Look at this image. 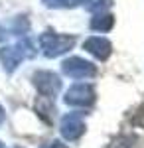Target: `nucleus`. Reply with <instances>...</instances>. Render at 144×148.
Segmentation results:
<instances>
[{
    "label": "nucleus",
    "instance_id": "nucleus-1",
    "mask_svg": "<svg viewBox=\"0 0 144 148\" xmlns=\"http://www.w3.org/2000/svg\"><path fill=\"white\" fill-rule=\"evenodd\" d=\"M75 38L67 34H56V32H45L40 36V46L44 49L45 57H59L65 51H69L75 46Z\"/></svg>",
    "mask_w": 144,
    "mask_h": 148
},
{
    "label": "nucleus",
    "instance_id": "nucleus-2",
    "mask_svg": "<svg viewBox=\"0 0 144 148\" xmlns=\"http://www.w3.org/2000/svg\"><path fill=\"white\" fill-rule=\"evenodd\" d=\"M34 56V44H30L28 40L20 42L18 46H6L0 47V63L4 65V69L10 73L22 63L24 57H32Z\"/></svg>",
    "mask_w": 144,
    "mask_h": 148
},
{
    "label": "nucleus",
    "instance_id": "nucleus-3",
    "mask_svg": "<svg viewBox=\"0 0 144 148\" xmlns=\"http://www.w3.org/2000/svg\"><path fill=\"white\" fill-rule=\"evenodd\" d=\"M63 101L69 107H91L95 103V89L91 83H75L63 95Z\"/></svg>",
    "mask_w": 144,
    "mask_h": 148
},
{
    "label": "nucleus",
    "instance_id": "nucleus-4",
    "mask_svg": "<svg viewBox=\"0 0 144 148\" xmlns=\"http://www.w3.org/2000/svg\"><path fill=\"white\" fill-rule=\"evenodd\" d=\"M61 71L65 77H71V79H91L97 75V67L91 63V61H85L81 57H69L61 63Z\"/></svg>",
    "mask_w": 144,
    "mask_h": 148
},
{
    "label": "nucleus",
    "instance_id": "nucleus-5",
    "mask_svg": "<svg viewBox=\"0 0 144 148\" xmlns=\"http://www.w3.org/2000/svg\"><path fill=\"white\" fill-rule=\"evenodd\" d=\"M32 81H34V87L42 93V97H49L51 99L61 89L59 77H57L56 73H51V71H36Z\"/></svg>",
    "mask_w": 144,
    "mask_h": 148
},
{
    "label": "nucleus",
    "instance_id": "nucleus-6",
    "mask_svg": "<svg viewBox=\"0 0 144 148\" xmlns=\"http://www.w3.org/2000/svg\"><path fill=\"white\" fill-rule=\"evenodd\" d=\"M61 136L69 140V142H73V140H77L83 132H85V119H83V114L79 113H67L63 114V119H61Z\"/></svg>",
    "mask_w": 144,
    "mask_h": 148
},
{
    "label": "nucleus",
    "instance_id": "nucleus-7",
    "mask_svg": "<svg viewBox=\"0 0 144 148\" xmlns=\"http://www.w3.org/2000/svg\"><path fill=\"white\" fill-rule=\"evenodd\" d=\"M83 49H87L89 53H93L97 59H107V57L111 56V51H112V46H111V42H109L107 38H101V36H91V38H87V40H85Z\"/></svg>",
    "mask_w": 144,
    "mask_h": 148
},
{
    "label": "nucleus",
    "instance_id": "nucleus-8",
    "mask_svg": "<svg viewBox=\"0 0 144 148\" xmlns=\"http://www.w3.org/2000/svg\"><path fill=\"white\" fill-rule=\"evenodd\" d=\"M34 109H36V113L40 114L47 125H51L53 114H56V107H53V101L49 97H40L36 101V105H34Z\"/></svg>",
    "mask_w": 144,
    "mask_h": 148
},
{
    "label": "nucleus",
    "instance_id": "nucleus-9",
    "mask_svg": "<svg viewBox=\"0 0 144 148\" xmlns=\"http://www.w3.org/2000/svg\"><path fill=\"white\" fill-rule=\"evenodd\" d=\"M115 26V16L112 14H97L91 20V28L97 32H109Z\"/></svg>",
    "mask_w": 144,
    "mask_h": 148
},
{
    "label": "nucleus",
    "instance_id": "nucleus-10",
    "mask_svg": "<svg viewBox=\"0 0 144 148\" xmlns=\"http://www.w3.org/2000/svg\"><path fill=\"white\" fill-rule=\"evenodd\" d=\"M134 136L132 134H121L112 140L111 144H107V148H132Z\"/></svg>",
    "mask_w": 144,
    "mask_h": 148
},
{
    "label": "nucleus",
    "instance_id": "nucleus-11",
    "mask_svg": "<svg viewBox=\"0 0 144 148\" xmlns=\"http://www.w3.org/2000/svg\"><path fill=\"white\" fill-rule=\"evenodd\" d=\"M51 8H61V6H71V0H44Z\"/></svg>",
    "mask_w": 144,
    "mask_h": 148
},
{
    "label": "nucleus",
    "instance_id": "nucleus-12",
    "mask_svg": "<svg viewBox=\"0 0 144 148\" xmlns=\"http://www.w3.org/2000/svg\"><path fill=\"white\" fill-rule=\"evenodd\" d=\"M44 148H65V144H61V142H57V140H53V142H49L47 146Z\"/></svg>",
    "mask_w": 144,
    "mask_h": 148
},
{
    "label": "nucleus",
    "instance_id": "nucleus-13",
    "mask_svg": "<svg viewBox=\"0 0 144 148\" xmlns=\"http://www.w3.org/2000/svg\"><path fill=\"white\" fill-rule=\"evenodd\" d=\"M2 123H4V109L0 107V125H2Z\"/></svg>",
    "mask_w": 144,
    "mask_h": 148
},
{
    "label": "nucleus",
    "instance_id": "nucleus-14",
    "mask_svg": "<svg viewBox=\"0 0 144 148\" xmlns=\"http://www.w3.org/2000/svg\"><path fill=\"white\" fill-rule=\"evenodd\" d=\"M0 148H4V144H2V142H0Z\"/></svg>",
    "mask_w": 144,
    "mask_h": 148
}]
</instances>
